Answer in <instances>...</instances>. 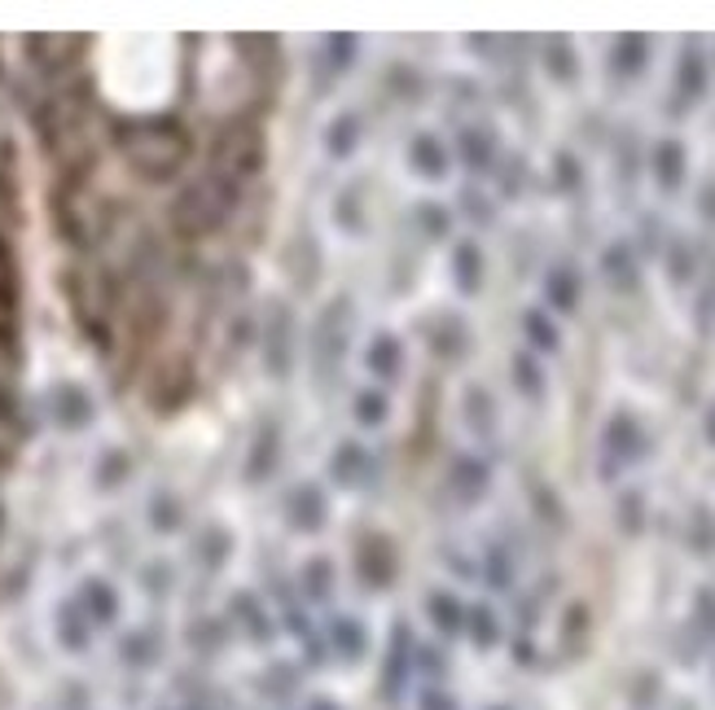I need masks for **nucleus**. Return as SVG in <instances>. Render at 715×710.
Segmentation results:
<instances>
[{
  "instance_id": "nucleus-1",
  "label": "nucleus",
  "mask_w": 715,
  "mask_h": 710,
  "mask_svg": "<svg viewBox=\"0 0 715 710\" xmlns=\"http://www.w3.org/2000/svg\"><path fill=\"white\" fill-rule=\"evenodd\" d=\"M101 88L123 110H154L176 84V53L167 35H110L97 57Z\"/></svg>"
},
{
  "instance_id": "nucleus-2",
  "label": "nucleus",
  "mask_w": 715,
  "mask_h": 710,
  "mask_svg": "<svg viewBox=\"0 0 715 710\" xmlns=\"http://www.w3.org/2000/svg\"><path fill=\"white\" fill-rule=\"evenodd\" d=\"M606 456L619 461V465H632V461L646 456V434L632 421V412H615L610 417V425H606Z\"/></svg>"
},
{
  "instance_id": "nucleus-3",
  "label": "nucleus",
  "mask_w": 715,
  "mask_h": 710,
  "mask_svg": "<svg viewBox=\"0 0 715 710\" xmlns=\"http://www.w3.org/2000/svg\"><path fill=\"white\" fill-rule=\"evenodd\" d=\"M654 180L672 193V189H681V180H685V145L681 141H659L654 145Z\"/></svg>"
},
{
  "instance_id": "nucleus-4",
  "label": "nucleus",
  "mask_w": 715,
  "mask_h": 710,
  "mask_svg": "<svg viewBox=\"0 0 715 710\" xmlns=\"http://www.w3.org/2000/svg\"><path fill=\"white\" fill-rule=\"evenodd\" d=\"M452 281H457L461 295H474L483 286V255H479L474 242H461L457 246V255H452Z\"/></svg>"
},
{
  "instance_id": "nucleus-5",
  "label": "nucleus",
  "mask_w": 715,
  "mask_h": 710,
  "mask_svg": "<svg viewBox=\"0 0 715 710\" xmlns=\"http://www.w3.org/2000/svg\"><path fill=\"white\" fill-rule=\"evenodd\" d=\"M544 299H549L558 312H571V308L580 303V273H575L571 264L553 268V273L544 277Z\"/></svg>"
},
{
  "instance_id": "nucleus-6",
  "label": "nucleus",
  "mask_w": 715,
  "mask_h": 710,
  "mask_svg": "<svg viewBox=\"0 0 715 710\" xmlns=\"http://www.w3.org/2000/svg\"><path fill=\"white\" fill-rule=\"evenodd\" d=\"M360 570H364V579H369L373 588H386L391 575H395V553H391V544H386V540H369L364 553H360Z\"/></svg>"
},
{
  "instance_id": "nucleus-7",
  "label": "nucleus",
  "mask_w": 715,
  "mask_h": 710,
  "mask_svg": "<svg viewBox=\"0 0 715 710\" xmlns=\"http://www.w3.org/2000/svg\"><path fill=\"white\" fill-rule=\"evenodd\" d=\"M650 66V40L646 35H619L615 40V70L628 79V75H641Z\"/></svg>"
},
{
  "instance_id": "nucleus-8",
  "label": "nucleus",
  "mask_w": 715,
  "mask_h": 710,
  "mask_svg": "<svg viewBox=\"0 0 715 710\" xmlns=\"http://www.w3.org/2000/svg\"><path fill=\"white\" fill-rule=\"evenodd\" d=\"M452 491H457L461 500H479V496L487 491V465L474 461V456H461V461L452 465Z\"/></svg>"
},
{
  "instance_id": "nucleus-9",
  "label": "nucleus",
  "mask_w": 715,
  "mask_h": 710,
  "mask_svg": "<svg viewBox=\"0 0 715 710\" xmlns=\"http://www.w3.org/2000/svg\"><path fill=\"white\" fill-rule=\"evenodd\" d=\"M602 268H606V277H610V286H619V290H632L637 286V255H632V246H610L606 255H602Z\"/></svg>"
},
{
  "instance_id": "nucleus-10",
  "label": "nucleus",
  "mask_w": 715,
  "mask_h": 710,
  "mask_svg": "<svg viewBox=\"0 0 715 710\" xmlns=\"http://www.w3.org/2000/svg\"><path fill=\"white\" fill-rule=\"evenodd\" d=\"M426 610H430V623H435L443 636H457V632L465 628V610H461V601H457L452 592H435V597L426 601Z\"/></svg>"
},
{
  "instance_id": "nucleus-11",
  "label": "nucleus",
  "mask_w": 715,
  "mask_h": 710,
  "mask_svg": "<svg viewBox=\"0 0 715 710\" xmlns=\"http://www.w3.org/2000/svg\"><path fill=\"white\" fill-rule=\"evenodd\" d=\"M413 167L426 176V180H439L448 171V149L435 141V136H417L413 141Z\"/></svg>"
},
{
  "instance_id": "nucleus-12",
  "label": "nucleus",
  "mask_w": 715,
  "mask_h": 710,
  "mask_svg": "<svg viewBox=\"0 0 715 710\" xmlns=\"http://www.w3.org/2000/svg\"><path fill=\"white\" fill-rule=\"evenodd\" d=\"M676 88H681V97H690V101L707 92V66H703V57H698V48H694V44H690V48H685V57H681Z\"/></svg>"
},
{
  "instance_id": "nucleus-13",
  "label": "nucleus",
  "mask_w": 715,
  "mask_h": 710,
  "mask_svg": "<svg viewBox=\"0 0 715 710\" xmlns=\"http://www.w3.org/2000/svg\"><path fill=\"white\" fill-rule=\"evenodd\" d=\"M690 548L694 553H715V509L712 504H694L690 513Z\"/></svg>"
},
{
  "instance_id": "nucleus-14",
  "label": "nucleus",
  "mask_w": 715,
  "mask_h": 710,
  "mask_svg": "<svg viewBox=\"0 0 715 710\" xmlns=\"http://www.w3.org/2000/svg\"><path fill=\"white\" fill-rule=\"evenodd\" d=\"M461 154H465V163H470L474 171H487V167H492L496 145H492V136H487V132L465 127V132H461Z\"/></svg>"
},
{
  "instance_id": "nucleus-15",
  "label": "nucleus",
  "mask_w": 715,
  "mask_h": 710,
  "mask_svg": "<svg viewBox=\"0 0 715 710\" xmlns=\"http://www.w3.org/2000/svg\"><path fill=\"white\" fill-rule=\"evenodd\" d=\"M465 628H470V641H474L479 650H492V645L501 641V623H496V614H492L487 606L470 610V614H465Z\"/></svg>"
},
{
  "instance_id": "nucleus-16",
  "label": "nucleus",
  "mask_w": 715,
  "mask_h": 710,
  "mask_svg": "<svg viewBox=\"0 0 715 710\" xmlns=\"http://www.w3.org/2000/svg\"><path fill=\"white\" fill-rule=\"evenodd\" d=\"M544 66H549L553 79H575V48H571L566 35H553V40H549V57H544Z\"/></svg>"
},
{
  "instance_id": "nucleus-17",
  "label": "nucleus",
  "mask_w": 715,
  "mask_h": 710,
  "mask_svg": "<svg viewBox=\"0 0 715 710\" xmlns=\"http://www.w3.org/2000/svg\"><path fill=\"white\" fill-rule=\"evenodd\" d=\"M522 330H527L531 347H540V352H558V325H553L544 312H527V317H522Z\"/></svg>"
},
{
  "instance_id": "nucleus-18",
  "label": "nucleus",
  "mask_w": 715,
  "mask_h": 710,
  "mask_svg": "<svg viewBox=\"0 0 715 710\" xmlns=\"http://www.w3.org/2000/svg\"><path fill=\"white\" fill-rule=\"evenodd\" d=\"M369 368L382 373V377H395V368H399V343H395L391 334H382V339L369 347Z\"/></svg>"
},
{
  "instance_id": "nucleus-19",
  "label": "nucleus",
  "mask_w": 715,
  "mask_h": 710,
  "mask_svg": "<svg viewBox=\"0 0 715 710\" xmlns=\"http://www.w3.org/2000/svg\"><path fill=\"white\" fill-rule=\"evenodd\" d=\"M514 381H518V390L531 395V399L544 395V377H540V364H536L531 355H514Z\"/></svg>"
},
{
  "instance_id": "nucleus-20",
  "label": "nucleus",
  "mask_w": 715,
  "mask_h": 710,
  "mask_svg": "<svg viewBox=\"0 0 715 710\" xmlns=\"http://www.w3.org/2000/svg\"><path fill=\"white\" fill-rule=\"evenodd\" d=\"M430 347H435L439 355H448V359H452V355H465V347H470V343H465V325L448 317V321L439 325V334H435V343H430Z\"/></svg>"
},
{
  "instance_id": "nucleus-21",
  "label": "nucleus",
  "mask_w": 715,
  "mask_h": 710,
  "mask_svg": "<svg viewBox=\"0 0 715 710\" xmlns=\"http://www.w3.org/2000/svg\"><path fill=\"white\" fill-rule=\"evenodd\" d=\"M465 403H470V421H474V430H479V434H492V425H496V412H492V408H496V403H492L483 390H470Z\"/></svg>"
},
{
  "instance_id": "nucleus-22",
  "label": "nucleus",
  "mask_w": 715,
  "mask_h": 710,
  "mask_svg": "<svg viewBox=\"0 0 715 710\" xmlns=\"http://www.w3.org/2000/svg\"><path fill=\"white\" fill-rule=\"evenodd\" d=\"M641 509H646V500H641L637 491H628V496L619 500V522H624V531H632V535H637V531L646 526V513H641Z\"/></svg>"
},
{
  "instance_id": "nucleus-23",
  "label": "nucleus",
  "mask_w": 715,
  "mask_h": 710,
  "mask_svg": "<svg viewBox=\"0 0 715 710\" xmlns=\"http://www.w3.org/2000/svg\"><path fill=\"white\" fill-rule=\"evenodd\" d=\"M339 641H343L348 658H360V654H364V632H360V623H352V619L334 623V645H339Z\"/></svg>"
},
{
  "instance_id": "nucleus-24",
  "label": "nucleus",
  "mask_w": 715,
  "mask_h": 710,
  "mask_svg": "<svg viewBox=\"0 0 715 710\" xmlns=\"http://www.w3.org/2000/svg\"><path fill=\"white\" fill-rule=\"evenodd\" d=\"M694 614H698V628H703L707 636H715V592L703 588V592L694 597Z\"/></svg>"
},
{
  "instance_id": "nucleus-25",
  "label": "nucleus",
  "mask_w": 715,
  "mask_h": 710,
  "mask_svg": "<svg viewBox=\"0 0 715 710\" xmlns=\"http://www.w3.org/2000/svg\"><path fill=\"white\" fill-rule=\"evenodd\" d=\"M386 417V399L382 395H360V421L364 425H377Z\"/></svg>"
},
{
  "instance_id": "nucleus-26",
  "label": "nucleus",
  "mask_w": 715,
  "mask_h": 710,
  "mask_svg": "<svg viewBox=\"0 0 715 710\" xmlns=\"http://www.w3.org/2000/svg\"><path fill=\"white\" fill-rule=\"evenodd\" d=\"M487 579H492V588H509V562L501 548H492V557H487Z\"/></svg>"
},
{
  "instance_id": "nucleus-27",
  "label": "nucleus",
  "mask_w": 715,
  "mask_h": 710,
  "mask_svg": "<svg viewBox=\"0 0 715 710\" xmlns=\"http://www.w3.org/2000/svg\"><path fill=\"white\" fill-rule=\"evenodd\" d=\"M553 171H558V185H566V189L580 185V163H575L571 154H558V167H553Z\"/></svg>"
},
{
  "instance_id": "nucleus-28",
  "label": "nucleus",
  "mask_w": 715,
  "mask_h": 710,
  "mask_svg": "<svg viewBox=\"0 0 715 710\" xmlns=\"http://www.w3.org/2000/svg\"><path fill=\"white\" fill-rule=\"evenodd\" d=\"M417 215L426 220V229H430V237H439V233H448V215H443L439 207H430V202H426V207H421Z\"/></svg>"
},
{
  "instance_id": "nucleus-29",
  "label": "nucleus",
  "mask_w": 715,
  "mask_h": 710,
  "mask_svg": "<svg viewBox=\"0 0 715 710\" xmlns=\"http://www.w3.org/2000/svg\"><path fill=\"white\" fill-rule=\"evenodd\" d=\"M698 211H703V220H712L715 224V180L698 193Z\"/></svg>"
},
{
  "instance_id": "nucleus-30",
  "label": "nucleus",
  "mask_w": 715,
  "mask_h": 710,
  "mask_svg": "<svg viewBox=\"0 0 715 710\" xmlns=\"http://www.w3.org/2000/svg\"><path fill=\"white\" fill-rule=\"evenodd\" d=\"M707 434H712V443H715V408L707 412Z\"/></svg>"
},
{
  "instance_id": "nucleus-31",
  "label": "nucleus",
  "mask_w": 715,
  "mask_h": 710,
  "mask_svg": "<svg viewBox=\"0 0 715 710\" xmlns=\"http://www.w3.org/2000/svg\"><path fill=\"white\" fill-rule=\"evenodd\" d=\"M308 710H339V707H330V702H308Z\"/></svg>"
},
{
  "instance_id": "nucleus-32",
  "label": "nucleus",
  "mask_w": 715,
  "mask_h": 710,
  "mask_svg": "<svg viewBox=\"0 0 715 710\" xmlns=\"http://www.w3.org/2000/svg\"><path fill=\"white\" fill-rule=\"evenodd\" d=\"M496 710H505V707H496Z\"/></svg>"
}]
</instances>
